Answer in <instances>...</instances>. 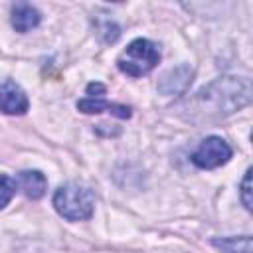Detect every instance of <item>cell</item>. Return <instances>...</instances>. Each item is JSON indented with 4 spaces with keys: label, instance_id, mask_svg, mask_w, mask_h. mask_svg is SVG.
<instances>
[{
    "label": "cell",
    "instance_id": "1",
    "mask_svg": "<svg viewBox=\"0 0 253 253\" xmlns=\"http://www.w3.org/2000/svg\"><path fill=\"white\" fill-rule=\"evenodd\" d=\"M53 208L59 215L69 221H81L93 215L95 210V196L89 188L69 182L55 190L53 194Z\"/></svg>",
    "mask_w": 253,
    "mask_h": 253
},
{
    "label": "cell",
    "instance_id": "2",
    "mask_svg": "<svg viewBox=\"0 0 253 253\" xmlns=\"http://www.w3.org/2000/svg\"><path fill=\"white\" fill-rule=\"evenodd\" d=\"M158 61H160V51H158L156 43H152L150 40L138 38V40L130 42L126 45V49L119 55L117 65L123 73L130 75V77H142V75L150 73Z\"/></svg>",
    "mask_w": 253,
    "mask_h": 253
},
{
    "label": "cell",
    "instance_id": "3",
    "mask_svg": "<svg viewBox=\"0 0 253 253\" xmlns=\"http://www.w3.org/2000/svg\"><path fill=\"white\" fill-rule=\"evenodd\" d=\"M229 158H231V148L219 136H208L206 140L200 142V146L192 154V162L198 168H206V170L217 168L225 164Z\"/></svg>",
    "mask_w": 253,
    "mask_h": 253
},
{
    "label": "cell",
    "instance_id": "4",
    "mask_svg": "<svg viewBox=\"0 0 253 253\" xmlns=\"http://www.w3.org/2000/svg\"><path fill=\"white\" fill-rule=\"evenodd\" d=\"M0 111L8 115H24L28 111V97L12 79H0Z\"/></svg>",
    "mask_w": 253,
    "mask_h": 253
},
{
    "label": "cell",
    "instance_id": "5",
    "mask_svg": "<svg viewBox=\"0 0 253 253\" xmlns=\"http://www.w3.org/2000/svg\"><path fill=\"white\" fill-rule=\"evenodd\" d=\"M40 20H42V16L32 4L18 2V4L12 6V26H14L16 32L26 34V32L34 30L40 24Z\"/></svg>",
    "mask_w": 253,
    "mask_h": 253
},
{
    "label": "cell",
    "instance_id": "6",
    "mask_svg": "<svg viewBox=\"0 0 253 253\" xmlns=\"http://www.w3.org/2000/svg\"><path fill=\"white\" fill-rule=\"evenodd\" d=\"M16 186H20V190L32 198V200H40L45 190H47V180L42 172L38 170H24L18 174V180H16Z\"/></svg>",
    "mask_w": 253,
    "mask_h": 253
},
{
    "label": "cell",
    "instance_id": "7",
    "mask_svg": "<svg viewBox=\"0 0 253 253\" xmlns=\"http://www.w3.org/2000/svg\"><path fill=\"white\" fill-rule=\"evenodd\" d=\"M77 109L83 111V113H101V111H109L121 119H128L130 117V109L128 107H123V105H111L107 103L103 97H87V99H81L77 103Z\"/></svg>",
    "mask_w": 253,
    "mask_h": 253
},
{
    "label": "cell",
    "instance_id": "8",
    "mask_svg": "<svg viewBox=\"0 0 253 253\" xmlns=\"http://www.w3.org/2000/svg\"><path fill=\"white\" fill-rule=\"evenodd\" d=\"M213 245L219 247L223 253H251V237L249 235L213 239Z\"/></svg>",
    "mask_w": 253,
    "mask_h": 253
},
{
    "label": "cell",
    "instance_id": "9",
    "mask_svg": "<svg viewBox=\"0 0 253 253\" xmlns=\"http://www.w3.org/2000/svg\"><path fill=\"white\" fill-rule=\"evenodd\" d=\"M16 180L14 178H10V176H6V174H0V208H4L10 200H12V196L16 194Z\"/></svg>",
    "mask_w": 253,
    "mask_h": 253
},
{
    "label": "cell",
    "instance_id": "10",
    "mask_svg": "<svg viewBox=\"0 0 253 253\" xmlns=\"http://www.w3.org/2000/svg\"><path fill=\"white\" fill-rule=\"evenodd\" d=\"M241 200H243V206L247 210L253 208V200H251V168H247L245 178L241 182Z\"/></svg>",
    "mask_w": 253,
    "mask_h": 253
}]
</instances>
